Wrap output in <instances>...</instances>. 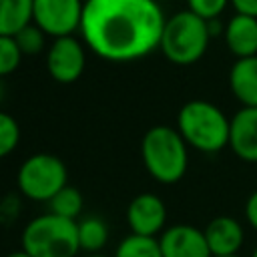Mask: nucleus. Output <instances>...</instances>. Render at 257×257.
Segmentation results:
<instances>
[{"label":"nucleus","mask_w":257,"mask_h":257,"mask_svg":"<svg viewBox=\"0 0 257 257\" xmlns=\"http://www.w3.org/2000/svg\"><path fill=\"white\" fill-rule=\"evenodd\" d=\"M165 22L155 0H84L80 34L102 60L131 62L159 48Z\"/></svg>","instance_id":"obj_1"},{"label":"nucleus","mask_w":257,"mask_h":257,"mask_svg":"<svg viewBox=\"0 0 257 257\" xmlns=\"http://www.w3.org/2000/svg\"><path fill=\"white\" fill-rule=\"evenodd\" d=\"M181 133L167 124L149 128L141 143V157L147 173L165 185L177 183L187 173L189 153Z\"/></svg>","instance_id":"obj_2"},{"label":"nucleus","mask_w":257,"mask_h":257,"mask_svg":"<svg viewBox=\"0 0 257 257\" xmlns=\"http://www.w3.org/2000/svg\"><path fill=\"white\" fill-rule=\"evenodd\" d=\"M231 118L209 100H189L177 114V131L185 143L203 153H217L229 145Z\"/></svg>","instance_id":"obj_3"},{"label":"nucleus","mask_w":257,"mask_h":257,"mask_svg":"<svg viewBox=\"0 0 257 257\" xmlns=\"http://www.w3.org/2000/svg\"><path fill=\"white\" fill-rule=\"evenodd\" d=\"M211 34L213 30L207 20L199 18L191 10H181L167 18L159 48L173 64L189 66L203 58Z\"/></svg>","instance_id":"obj_4"},{"label":"nucleus","mask_w":257,"mask_h":257,"mask_svg":"<svg viewBox=\"0 0 257 257\" xmlns=\"http://www.w3.org/2000/svg\"><path fill=\"white\" fill-rule=\"evenodd\" d=\"M22 249L32 257H76L80 253L76 221L54 213L34 217L22 231Z\"/></svg>","instance_id":"obj_5"},{"label":"nucleus","mask_w":257,"mask_h":257,"mask_svg":"<svg viewBox=\"0 0 257 257\" xmlns=\"http://www.w3.org/2000/svg\"><path fill=\"white\" fill-rule=\"evenodd\" d=\"M68 171L62 159L50 153L30 155L18 169L16 183L26 199L48 203L68 183Z\"/></svg>","instance_id":"obj_6"},{"label":"nucleus","mask_w":257,"mask_h":257,"mask_svg":"<svg viewBox=\"0 0 257 257\" xmlns=\"http://www.w3.org/2000/svg\"><path fill=\"white\" fill-rule=\"evenodd\" d=\"M84 0H34L32 22L52 40L80 30Z\"/></svg>","instance_id":"obj_7"},{"label":"nucleus","mask_w":257,"mask_h":257,"mask_svg":"<svg viewBox=\"0 0 257 257\" xmlns=\"http://www.w3.org/2000/svg\"><path fill=\"white\" fill-rule=\"evenodd\" d=\"M84 64H86L84 44L78 38L62 36L50 42L46 50V68L56 82L60 84L76 82L84 72Z\"/></svg>","instance_id":"obj_8"},{"label":"nucleus","mask_w":257,"mask_h":257,"mask_svg":"<svg viewBox=\"0 0 257 257\" xmlns=\"http://www.w3.org/2000/svg\"><path fill=\"white\" fill-rule=\"evenodd\" d=\"M126 223L135 235L157 237L165 231L167 223V207L163 199L155 193L137 195L126 207Z\"/></svg>","instance_id":"obj_9"},{"label":"nucleus","mask_w":257,"mask_h":257,"mask_svg":"<svg viewBox=\"0 0 257 257\" xmlns=\"http://www.w3.org/2000/svg\"><path fill=\"white\" fill-rule=\"evenodd\" d=\"M163 257H213L205 233L193 225H173L159 237Z\"/></svg>","instance_id":"obj_10"},{"label":"nucleus","mask_w":257,"mask_h":257,"mask_svg":"<svg viewBox=\"0 0 257 257\" xmlns=\"http://www.w3.org/2000/svg\"><path fill=\"white\" fill-rule=\"evenodd\" d=\"M229 147L239 159L257 163V106H243L233 114Z\"/></svg>","instance_id":"obj_11"},{"label":"nucleus","mask_w":257,"mask_h":257,"mask_svg":"<svg viewBox=\"0 0 257 257\" xmlns=\"http://www.w3.org/2000/svg\"><path fill=\"white\" fill-rule=\"evenodd\" d=\"M203 233L213 257L237 255L243 245V227L239 225L237 219L227 215L211 219L209 225L203 229Z\"/></svg>","instance_id":"obj_12"},{"label":"nucleus","mask_w":257,"mask_h":257,"mask_svg":"<svg viewBox=\"0 0 257 257\" xmlns=\"http://www.w3.org/2000/svg\"><path fill=\"white\" fill-rule=\"evenodd\" d=\"M225 44L237 58L257 56V18L235 14L225 26Z\"/></svg>","instance_id":"obj_13"},{"label":"nucleus","mask_w":257,"mask_h":257,"mask_svg":"<svg viewBox=\"0 0 257 257\" xmlns=\"http://www.w3.org/2000/svg\"><path fill=\"white\" fill-rule=\"evenodd\" d=\"M229 86L243 106H257V56L237 58L229 70Z\"/></svg>","instance_id":"obj_14"},{"label":"nucleus","mask_w":257,"mask_h":257,"mask_svg":"<svg viewBox=\"0 0 257 257\" xmlns=\"http://www.w3.org/2000/svg\"><path fill=\"white\" fill-rule=\"evenodd\" d=\"M34 0H0V36H16L32 24Z\"/></svg>","instance_id":"obj_15"},{"label":"nucleus","mask_w":257,"mask_h":257,"mask_svg":"<svg viewBox=\"0 0 257 257\" xmlns=\"http://www.w3.org/2000/svg\"><path fill=\"white\" fill-rule=\"evenodd\" d=\"M78 227V245L80 251L88 253H100V249L108 241V227L100 217L88 215L76 221Z\"/></svg>","instance_id":"obj_16"},{"label":"nucleus","mask_w":257,"mask_h":257,"mask_svg":"<svg viewBox=\"0 0 257 257\" xmlns=\"http://www.w3.org/2000/svg\"><path fill=\"white\" fill-rule=\"evenodd\" d=\"M112 257H163V253L157 237L131 233L118 243Z\"/></svg>","instance_id":"obj_17"},{"label":"nucleus","mask_w":257,"mask_h":257,"mask_svg":"<svg viewBox=\"0 0 257 257\" xmlns=\"http://www.w3.org/2000/svg\"><path fill=\"white\" fill-rule=\"evenodd\" d=\"M48 205H50L48 213H54V215L64 217V219L78 221L80 219V211H82V195H80L78 189L66 185L48 201Z\"/></svg>","instance_id":"obj_18"},{"label":"nucleus","mask_w":257,"mask_h":257,"mask_svg":"<svg viewBox=\"0 0 257 257\" xmlns=\"http://www.w3.org/2000/svg\"><path fill=\"white\" fill-rule=\"evenodd\" d=\"M20 143V126L16 118L0 110V159L8 157Z\"/></svg>","instance_id":"obj_19"},{"label":"nucleus","mask_w":257,"mask_h":257,"mask_svg":"<svg viewBox=\"0 0 257 257\" xmlns=\"http://www.w3.org/2000/svg\"><path fill=\"white\" fill-rule=\"evenodd\" d=\"M14 40H16V44H18V48H20V52H22L24 56H32V54L42 52V48H44V44H46V34L32 22V24L24 26V28L14 36Z\"/></svg>","instance_id":"obj_20"},{"label":"nucleus","mask_w":257,"mask_h":257,"mask_svg":"<svg viewBox=\"0 0 257 257\" xmlns=\"http://www.w3.org/2000/svg\"><path fill=\"white\" fill-rule=\"evenodd\" d=\"M22 56L14 36H0V78L12 74L20 66Z\"/></svg>","instance_id":"obj_21"},{"label":"nucleus","mask_w":257,"mask_h":257,"mask_svg":"<svg viewBox=\"0 0 257 257\" xmlns=\"http://www.w3.org/2000/svg\"><path fill=\"white\" fill-rule=\"evenodd\" d=\"M229 2L231 0H187V10H191L199 18L211 22L227 8Z\"/></svg>","instance_id":"obj_22"},{"label":"nucleus","mask_w":257,"mask_h":257,"mask_svg":"<svg viewBox=\"0 0 257 257\" xmlns=\"http://www.w3.org/2000/svg\"><path fill=\"white\" fill-rule=\"evenodd\" d=\"M245 217L249 221V225L257 231V191L249 195L247 203H245Z\"/></svg>","instance_id":"obj_23"},{"label":"nucleus","mask_w":257,"mask_h":257,"mask_svg":"<svg viewBox=\"0 0 257 257\" xmlns=\"http://www.w3.org/2000/svg\"><path fill=\"white\" fill-rule=\"evenodd\" d=\"M231 4L237 10V14H247L257 18V0H231Z\"/></svg>","instance_id":"obj_24"},{"label":"nucleus","mask_w":257,"mask_h":257,"mask_svg":"<svg viewBox=\"0 0 257 257\" xmlns=\"http://www.w3.org/2000/svg\"><path fill=\"white\" fill-rule=\"evenodd\" d=\"M6 257H32V255H30V253H26V251H24V249L20 247V249H16V251H12V253H8Z\"/></svg>","instance_id":"obj_25"},{"label":"nucleus","mask_w":257,"mask_h":257,"mask_svg":"<svg viewBox=\"0 0 257 257\" xmlns=\"http://www.w3.org/2000/svg\"><path fill=\"white\" fill-rule=\"evenodd\" d=\"M84 257H108V255H104V253H88Z\"/></svg>","instance_id":"obj_26"},{"label":"nucleus","mask_w":257,"mask_h":257,"mask_svg":"<svg viewBox=\"0 0 257 257\" xmlns=\"http://www.w3.org/2000/svg\"><path fill=\"white\" fill-rule=\"evenodd\" d=\"M2 96H4V84H2V78H0V100H2Z\"/></svg>","instance_id":"obj_27"},{"label":"nucleus","mask_w":257,"mask_h":257,"mask_svg":"<svg viewBox=\"0 0 257 257\" xmlns=\"http://www.w3.org/2000/svg\"><path fill=\"white\" fill-rule=\"evenodd\" d=\"M251 257H257V247H255V251L251 253Z\"/></svg>","instance_id":"obj_28"},{"label":"nucleus","mask_w":257,"mask_h":257,"mask_svg":"<svg viewBox=\"0 0 257 257\" xmlns=\"http://www.w3.org/2000/svg\"><path fill=\"white\" fill-rule=\"evenodd\" d=\"M229 257H239V255H229Z\"/></svg>","instance_id":"obj_29"}]
</instances>
